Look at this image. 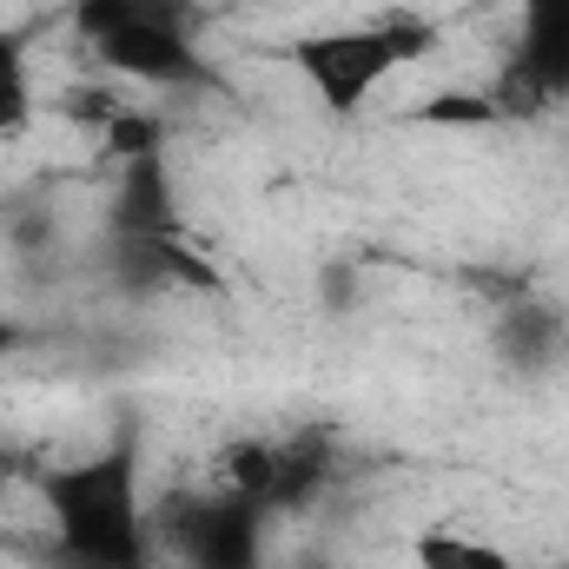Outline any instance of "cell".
<instances>
[{"label": "cell", "mask_w": 569, "mask_h": 569, "mask_svg": "<svg viewBox=\"0 0 569 569\" xmlns=\"http://www.w3.org/2000/svg\"><path fill=\"white\" fill-rule=\"evenodd\" d=\"M13 351H20V325H13V318L0 311V371L13 365Z\"/></svg>", "instance_id": "cell-10"}, {"label": "cell", "mask_w": 569, "mask_h": 569, "mask_svg": "<svg viewBox=\"0 0 569 569\" xmlns=\"http://www.w3.org/2000/svg\"><path fill=\"white\" fill-rule=\"evenodd\" d=\"M569 107V0H517V33L483 120H543Z\"/></svg>", "instance_id": "cell-5"}, {"label": "cell", "mask_w": 569, "mask_h": 569, "mask_svg": "<svg viewBox=\"0 0 569 569\" xmlns=\"http://www.w3.org/2000/svg\"><path fill=\"white\" fill-rule=\"evenodd\" d=\"M443 47V27L418 7H391V13H365V20H331V27H305L291 33L279 53L298 73V87L331 113L351 120L378 100V87H391L398 73H411Z\"/></svg>", "instance_id": "cell-2"}, {"label": "cell", "mask_w": 569, "mask_h": 569, "mask_svg": "<svg viewBox=\"0 0 569 569\" xmlns=\"http://www.w3.org/2000/svg\"><path fill=\"white\" fill-rule=\"evenodd\" d=\"M33 127V60H27V33L0 27V133H27Z\"/></svg>", "instance_id": "cell-8"}, {"label": "cell", "mask_w": 569, "mask_h": 569, "mask_svg": "<svg viewBox=\"0 0 569 569\" xmlns=\"http://www.w3.org/2000/svg\"><path fill=\"white\" fill-rule=\"evenodd\" d=\"M80 47L159 93H212L219 73L206 60V0H73L67 7Z\"/></svg>", "instance_id": "cell-3"}, {"label": "cell", "mask_w": 569, "mask_h": 569, "mask_svg": "<svg viewBox=\"0 0 569 569\" xmlns=\"http://www.w3.org/2000/svg\"><path fill=\"white\" fill-rule=\"evenodd\" d=\"M411 557H418V569H517L510 550H497L470 530H425Z\"/></svg>", "instance_id": "cell-9"}, {"label": "cell", "mask_w": 569, "mask_h": 569, "mask_svg": "<svg viewBox=\"0 0 569 569\" xmlns=\"http://www.w3.org/2000/svg\"><path fill=\"white\" fill-rule=\"evenodd\" d=\"M33 497L47 517V569H166L152 543L140 430H120L73 463H53Z\"/></svg>", "instance_id": "cell-1"}, {"label": "cell", "mask_w": 569, "mask_h": 569, "mask_svg": "<svg viewBox=\"0 0 569 569\" xmlns=\"http://www.w3.org/2000/svg\"><path fill=\"white\" fill-rule=\"evenodd\" d=\"M338 463H345V443L331 425H298L284 437H266V510L272 517L311 510L338 483Z\"/></svg>", "instance_id": "cell-7"}, {"label": "cell", "mask_w": 569, "mask_h": 569, "mask_svg": "<svg viewBox=\"0 0 569 569\" xmlns=\"http://www.w3.org/2000/svg\"><path fill=\"white\" fill-rule=\"evenodd\" d=\"M490 358L503 365V378L517 385H550L569 371V311L543 291H517L503 298V311L490 318Z\"/></svg>", "instance_id": "cell-6"}, {"label": "cell", "mask_w": 569, "mask_h": 569, "mask_svg": "<svg viewBox=\"0 0 569 569\" xmlns=\"http://www.w3.org/2000/svg\"><path fill=\"white\" fill-rule=\"evenodd\" d=\"M272 510L199 483V490H172L152 503V543L159 563L172 569H272Z\"/></svg>", "instance_id": "cell-4"}]
</instances>
